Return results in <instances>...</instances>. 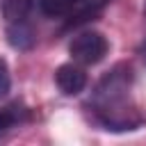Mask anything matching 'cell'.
<instances>
[{
  "instance_id": "cell-1",
  "label": "cell",
  "mask_w": 146,
  "mask_h": 146,
  "mask_svg": "<svg viewBox=\"0 0 146 146\" xmlns=\"http://www.w3.org/2000/svg\"><path fill=\"white\" fill-rule=\"evenodd\" d=\"M130 84H132V71L125 64H119L112 71H107L96 84V91L91 96V107L96 121L105 130L125 132V130H137L144 123L139 110L128 100Z\"/></svg>"
},
{
  "instance_id": "cell-2",
  "label": "cell",
  "mask_w": 146,
  "mask_h": 146,
  "mask_svg": "<svg viewBox=\"0 0 146 146\" xmlns=\"http://www.w3.org/2000/svg\"><path fill=\"white\" fill-rule=\"evenodd\" d=\"M107 39L96 32V30H84L80 34H75L68 43V52L71 57L78 62V64H84V66H91V64H98L105 55H107Z\"/></svg>"
},
{
  "instance_id": "cell-3",
  "label": "cell",
  "mask_w": 146,
  "mask_h": 146,
  "mask_svg": "<svg viewBox=\"0 0 146 146\" xmlns=\"http://www.w3.org/2000/svg\"><path fill=\"white\" fill-rule=\"evenodd\" d=\"M55 82H57L62 94L75 96V94H80L87 87V73L80 66H75V64H62L55 71Z\"/></svg>"
},
{
  "instance_id": "cell-4",
  "label": "cell",
  "mask_w": 146,
  "mask_h": 146,
  "mask_svg": "<svg viewBox=\"0 0 146 146\" xmlns=\"http://www.w3.org/2000/svg\"><path fill=\"white\" fill-rule=\"evenodd\" d=\"M7 43L16 50H30L34 46V30L25 21H16L7 25Z\"/></svg>"
},
{
  "instance_id": "cell-5",
  "label": "cell",
  "mask_w": 146,
  "mask_h": 146,
  "mask_svg": "<svg viewBox=\"0 0 146 146\" xmlns=\"http://www.w3.org/2000/svg\"><path fill=\"white\" fill-rule=\"evenodd\" d=\"M32 11V0H0V14L7 23L25 21Z\"/></svg>"
},
{
  "instance_id": "cell-6",
  "label": "cell",
  "mask_w": 146,
  "mask_h": 146,
  "mask_svg": "<svg viewBox=\"0 0 146 146\" xmlns=\"http://www.w3.org/2000/svg\"><path fill=\"white\" fill-rule=\"evenodd\" d=\"M25 119H27V112H25L23 107H18V103L7 105V107H0V132L14 128L16 123H21V121H25Z\"/></svg>"
},
{
  "instance_id": "cell-7",
  "label": "cell",
  "mask_w": 146,
  "mask_h": 146,
  "mask_svg": "<svg viewBox=\"0 0 146 146\" xmlns=\"http://www.w3.org/2000/svg\"><path fill=\"white\" fill-rule=\"evenodd\" d=\"M39 7L46 16L57 18V16H68L75 7V0H39Z\"/></svg>"
},
{
  "instance_id": "cell-8",
  "label": "cell",
  "mask_w": 146,
  "mask_h": 146,
  "mask_svg": "<svg viewBox=\"0 0 146 146\" xmlns=\"http://www.w3.org/2000/svg\"><path fill=\"white\" fill-rule=\"evenodd\" d=\"M11 89V75H9V66L7 62L0 57V98H5Z\"/></svg>"
},
{
  "instance_id": "cell-9",
  "label": "cell",
  "mask_w": 146,
  "mask_h": 146,
  "mask_svg": "<svg viewBox=\"0 0 146 146\" xmlns=\"http://www.w3.org/2000/svg\"><path fill=\"white\" fill-rule=\"evenodd\" d=\"M141 52H144V59H146V43H144V48H141Z\"/></svg>"
}]
</instances>
